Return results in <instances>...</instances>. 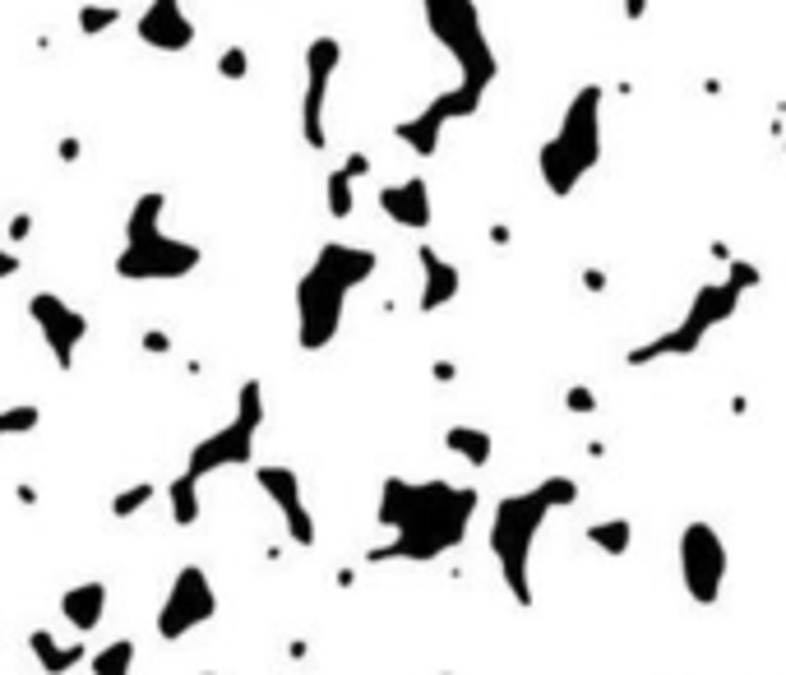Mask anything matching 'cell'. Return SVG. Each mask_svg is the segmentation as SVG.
Instances as JSON below:
<instances>
[{
	"label": "cell",
	"mask_w": 786,
	"mask_h": 675,
	"mask_svg": "<svg viewBox=\"0 0 786 675\" xmlns=\"http://www.w3.org/2000/svg\"><path fill=\"white\" fill-rule=\"evenodd\" d=\"M153 495H157L153 481H134V486H126V491H116V495H112V514H116V518H134V514H144V509L153 505Z\"/></svg>",
	"instance_id": "obj_26"
},
{
	"label": "cell",
	"mask_w": 786,
	"mask_h": 675,
	"mask_svg": "<svg viewBox=\"0 0 786 675\" xmlns=\"http://www.w3.org/2000/svg\"><path fill=\"white\" fill-rule=\"evenodd\" d=\"M537 491H541V499H546L551 509H569V505H579V481H574V477H541V481H537Z\"/></svg>",
	"instance_id": "obj_28"
},
{
	"label": "cell",
	"mask_w": 786,
	"mask_h": 675,
	"mask_svg": "<svg viewBox=\"0 0 786 675\" xmlns=\"http://www.w3.org/2000/svg\"><path fill=\"white\" fill-rule=\"evenodd\" d=\"M144 352H171V338L163 334V328H149V334H144Z\"/></svg>",
	"instance_id": "obj_34"
},
{
	"label": "cell",
	"mask_w": 786,
	"mask_h": 675,
	"mask_svg": "<svg viewBox=\"0 0 786 675\" xmlns=\"http://www.w3.org/2000/svg\"><path fill=\"white\" fill-rule=\"evenodd\" d=\"M435 379H453V361H435Z\"/></svg>",
	"instance_id": "obj_40"
},
{
	"label": "cell",
	"mask_w": 786,
	"mask_h": 675,
	"mask_svg": "<svg viewBox=\"0 0 786 675\" xmlns=\"http://www.w3.org/2000/svg\"><path fill=\"white\" fill-rule=\"evenodd\" d=\"M444 449L453 458H463L467 467H486L495 454V440H491V430H481V426H449Z\"/></svg>",
	"instance_id": "obj_21"
},
{
	"label": "cell",
	"mask_w": 786,
	"mask_h": 675,
	"mask_svg": "<svg viewBox=\"0 0 786 675\" xmlns=\"http://www.w3.org/2000/svg\"><path fill=\"white\" fill-rule=\"evenodd\" d=\"M338 167H343V171H347V177H352V181H361V177H371V171H375V163L365 158V153H347V158H343Z\"/></svg>",
	"instance_id": "obj_33"
},
{
	"label": "cell",
	"mask_w": 786,
	"mask_h": 675,
	"mask_svg": "<svg viewBox=\"0 0 786 675\" xmlns=\"http://www.w3.org/2000/svg\"><path fill=\"white\" fill-rule=\"evenodd\" d=\"M14 273H20V255L0 246V283H5V278H14Z\"/></svg>",
	"instance_id": "obj_35"
},
{
	"label": "cell",
	"mask_w": 786,
	"mask_h": 675,
	"mask_svg": "<svg viewBox=\"0 0 786 675\" xmlns=\"http://www.w3.org/2000/svg\"><path fill=\"white\" fill-rule=\"evenodd\" d=\"M324 204H328V218H338L347 222L357 213V190H352V177H347L343 167L328 171V181H324Z\"/></svg>",
	"instance_id": "obj_25"
},
{
	"label": "cell",
	"mask_w": 786,
	"mask_h": 675,
	"mask_svg": "<svg viewBox=\"0 0 786 675\" xmlns=\"http://www.w3.org/2000/svg\"><path fill=\"white\" fill-rule=\"evenodd\" d=\"M28 232H33V218H28V213H20V218L10 222V241H24Z\"/></svg>",
	"instance_id": "obj_36"
},
{
	"label": "cell",
	"mask_w": 786,
	"mask_h": 675,
	"mask_svg": "<svg viewBox=\"0 0 786 675\" xmlns=\"http://www.w3.org/2000/svg\"><path fill=\"white\" fill-rule=\"evenodd\" d=\"M740 297H745V291H736L726 278L722 283H704L694 291V301H690V315L704 328H718V324H726L740 310Z\"/></svg>",
	"instance_id": "obj_20"
},
{
	"label": "cell",
	"mask_w": 786,
	"mask_h": 675,
	"mask_svg": "<svg viewBox=\"0 0 786 675\" xmlns=\"http://www.w3.org/2000/svg\"><path fill=\"white\" fill-rule=\"evenodd\" d=\"M343 65V42L320 33L306 47V93H301V140L306 148L324 153L328 148V130H324V107H328V89Z\"/></svg>",
	"instance_id": "obj_11"
},
{
	"label": "cell",
	"mask_w": 786,
	"mask_h": 675,
	"mask_svg": "<svg viewBox=\"0 0 786 675\" xmlns=\"http://www.w3.org/2000/svg\"><path fill=\"white\" fill-rule=\"evenodd\" d=\"M28 315H33V324H38L47 352L56 356V366L61 371L75 366L83 338H89V315L75 310L69 301H61L56 291H33V297H28Z\"/></svg>",
	"instance_id": "obj_12"
},
{
	"label": "cell",
	"mask_w": 786,
	"mask_h": 675,
	"mask_svg": "<svg viewBox=\"0 0 786 675\" xmlns=\"http://www.w3.org/2000/svg\"><path fill=\"white\" fill-rule=\"evenodd\" d=\"M375 204H379L384 218L398 222V228H408V232H426L430 228V190H426L422 177L379 185L375 190Z\"/></svg>",
	"instance_id": "obj_15"
},
{
	"label": "cell",
	"mask_w": 786,
	"mask_h": 675,
	"mask_svg": "<svg viewBox=\"0 0 786 675\" xmlns=\"http://www.w3.org/2000/svg\"><path fill=\"white\" fill-rule=\"evenodd\" d=\"M0 440H5V421H0Z\"/></svg>",
	"instance_id": "obj_41"
},
{
	"label": "cell",
	"mask_w": 786,
	"mask_h": 675,
	"mask_svg": "<svg viewBox=\"0 0 786 675\" xmlns=\"http://www.w3.org/2000/svg\"><path fill=\"white\" fill-rule=\"evenodd\" d=\"M134 638H112L107 648L89 652V671L93 675H130L134 671Z\"/></svg>",
	"instance_id": "obj_24"
},
{
	"label": "cell",
	"mask_w": 786,
	"mask_h": 675,
	"mask_svg": "<svg viewBox=\"0 0 786 675\" xmlns=\"http://www.w3.org/2000/svg\"><path fill=\"white\" fill-rule=\"evenodd\" d=\"M28 648H33V657H38V666L47 671V675H69L79 662H89V648H83V634L75 638V644H61L51 629H33L28 634Z\"/></svg>",
	"instance_id": "obj_19"
},
{
	"label": "cell",
	"mask_w": 786,
	"mask_h": 675,
	"mask_svg": "<svg viewBox=\"0 0 786 675\" xmlns=\"http://www.w3.org/2000/svg\"><path fill=\"white\" fill-rule=\"evenodd\" d=\"M379 269V255L365 246H347V241H324L320 255L296 283V342L306 352H324L343 328L347 297L371 283Z\"/></svg>",
	"instance_id": "obj_2"
},
{
	"label": "cell",
	"mask_w": 786,
	"mask_h": 675,
	"mask_svg": "<svg viewBox=\"0 0 786 675\" xmlns=\"http://www.w3.org/2000/svg\"><path fill=\"white\" fill-rule=\"evenodd\" d=\"M120 24V5H79V33L83 38H102L107 28Z\"/></svg>",
	"instance_id": "obj_27"
},
{
	"label": "cell",
	"mask_w": 786,
	"mask_h": 675,
	"mask_svg": "<svg viewBox=\"0 0 786 675\" xmlns=\"http://www.w3.org/2000/svg\"><path fill=\"white\" fill-rule=\"evenodd\" d=\"M726 283L736 287V291H755V287L763 283V269L749 264V259H736V255H731V259H726Z\"/></svg>",
	"instance_id": "obj_30"
},
{
	"label": "cell",
	"mask_w": 786,
	"mask_h": 675,
	"mask_svg": "<svg viewBox=\"0 0 786 675\" xmlns=\"http://www.w3.org/2000/svg\"><path fill=\"white\" fill-rule=\"evenodd\" d=\"M472 514H477V491L472 486H453V481H403L389 477L379 486V505H375V523L389 532V542H379L365 550L371 564H430L459 550L467 542Z\"/></svg>",
	"instance_id": "obj_1"
},
{
	"label": "cell",
	"mask_w": 786,
	"mask_h": 675,
	"mask_svg": "<svg viewBox=\"0 0 786 675\" xmlns=\"http://www.w3.org/2000/svg\"><path fill=\"white\" fill-rule=\"evenodd\" d=\"M255 486L278 505V514H283V528H287V536L296 546L310 550L314 542H320L314 518H310V505L301 495V472H296V467H287V463H259L255 467Z\"/></svg>",
	"instance_id": "obj_13"
},
{
	"label": "cell",
	"mask_w": 786,
	"mask_h": 675,
	"mask_svg": "<svg viewBox=\"0 0 786 675\" xmlns=\"http://www.w3.org/2000/svg\"><path fill=\"white\" fill-rule=\"evenodd\" d=\"M139 42L153 51H185L195 42V20L185 14L181 0H153V5L139 14Z\"/></svg>",
	"instance_id": "obj_14"
},
{
	"label": "cell",
	"mask_w": 786,
	"mask_h": 675,
	"mask_svg": "<svg viewBox=\"0 0 786 675\" xmlns=\"http://www.w3.org/2000/svg\"><path fill=\"white\" fill-rule=\"evenodd\" d=\"M708 334H712V328H704L685 310V320H680L675 328H667V334H657L648 342H639V348H629L624 361H629V366H648V361H667V356H694L698 348H704Z\"/></svg>",
	"instance_id": "obj_16"
},
{
	"label": "cell",
	"mask_w": 786,
	"mask_h": 675,
	"mask_svg": "<svg viewBox=\"0 0 786 675\" xmlns=\"http://www.w3.org/2000/svg\"><path fill=\"white\" fill-rule=\"evenodd\" d=\"M0 421H5V436H28V430L42 426V407L38 403H14L0 412Z\"/></svg>",
	"instance_id": "obj_29"
},
{
	"label": "cell",
	"mask_w": 786,
	"mask_h": 675,
	"mask_svg": "<svg viewBox=\"0 0 786 675\" xmlns=\"http://www.w3.org/2000/svg\"><path fill=\"white\" fill-rule=\"evenodd\" d=\"M583 287L588 291H606V273L602 269H583Z\"/></svg>",
	"instance_id": "obj_37"
},
{
	"label": "cell",
	"mask_w": 786,
	"mask_h": 675,
	"mask_svg": "<svg viewBox=\"0 0 786 675\" xmlns=\"http://www.w3.org/2000/svg\"><path fill=\"white\" fill-rule=\"evenodd\" d=\"M422 14H426L430 38L449 51L453 65H459V83H467V89H477V93L491 89L500 61L491 51V38H486L477 0H422Z\"/></svg>",
	"instance_id": "obj_6"
},
{
	"label": "cell",
	"mask_w": 786,
	"mask_h": 675,
	"mask_svg": "<svg viewBox=\"0 0 786 675\" xmlns=\"http://www.w3.org/2000/svg\"><path fill=\"white\" fill-rule=\"evenodd\" d=\"M416 264H422V301L416 306H422L426 315H435V310H444L453 297H459L463 273H459V264H449L435 246H416Z\"/></svg>",
	"instance_id": "obj_17"
},
{
	"label": "cell",
	"mask_w": 786,
	"mask_h": 675,
	"mask_svg": "<svg viewBox=\"0 0 786 675\" xmlns=\"http://www.w3.org/2000/svg\"><path fill=\"white\" fill-rule=\"evenodd\" d=\"M555 509L541 499V491H514L504 495L491 514V556L500 564V579L510 587V597L518 606H532V546L546 518Z\"/></svg>",
	"instance_id": "obj_5"
},
{
	"label": "cell",
	"mask_w": 786,
	"mask_h": 675,
	"mask_svg": "<svg viewBox=\"0 0 786 675\" xmlns=\"http://www.w3.org/2000/svg\"><path fill=\"white\" fill-rule=\"evenodd\" d=\"M265 426V385L259 379H246L236 393V417L218 426L214 436H204L185 458V472L190 477H208V472H222V467H246L255 463V436Z\"/></svg>",
	"instance_id": "obj_7"
},
{
	"label": "cell",
	"mask_w": 786,
	"mask_h": 675,
	"mask_svg": "<svg viewBox=\"0 0 786 675\" xmlns=\"http://www.w3.org/2000/svg\"><path fill=\"white\" fill-rule=\"evenodd\" d=\"M167 195L163 190H144L130 213H126V246L116 255V278L126 283H177L199 269V246L181 241L163 228Z\"/></svg>",
	"instance_id": "obj_3"
},
{
	"label": "cell",
	"mask_w": 786,
	"mask_h": 675,
	"mask_svg": "<svg viewBox=\"0 0 786 675\" xmlns=\"http://www.w3.org/2000/svg\"><path fill=\"white\" fill-rule=\"evenodd\" d=\"M218 75H222V79H232V83L246 79V75H250V56H246V47H241V42L227 47L222 56H218Z\"/></svg>",
	"instance_id": "obj_31"
},
{
	"label": "cell",
	"mask_w": 786,
	"mask_h": 675,
	"mask_svg": "<svg viewBox=\"0 0 786 675\" xmlns=\"http://www.w3.org/2000/svg\"><path fill=\"white\" fill-rule=\"evenodd\" d=\"M597 163H602V89L583 83L569 98L560 130L537 148V171L555 199H569L588 171H597Z\"/></svg>",
	"instance_id": "obj_4"
},
{
	"label": "cell",
	"mask_w": 786,
	"mask_h": 675,
	"mask_svg": "<svg viewBox=\"0 0 786 675\" xmlns=\"http://www.w3.org/2000/svg\"><path fill=\"white\" fill-rule=\"evenodd\" d=\"M726 542L722 532L694 518V523L680 528V583H685L690 601L698 606H718L722 587H726Z\"/></svg>",
	"instance_id": "obj_8"
},
{
	"label": "cell",
	"mask_w": 786,
	"mask_h": 675,
	"mask_svg": "<svg viewBox=\"0 0 786 675\" xmlns=\"http://www.w3.org/2000/svg\"><path fill=\"white\" fill-rule=\"evenodd\" d=\"M214 615H218V593H214L208 569L204 564H181L177 579H171V587H167L163 611H157V638L181 644L185 634H195Z\"/></svg>",
	"instance_id": "obj_9"
},
{
	"label": "cell",
	"mask_w": 786,
	"mask_h": 675,
	"mask_svg": "<svg viewBox=\"0 0 786 675\" xmlns=\"http://www.w3.org/2000/svg\"><path fill=\"white\" fill-rule=\"evenodd\" d=\"M643 14H648V0H624V20H643Z\"/></svg>",
	"instance_id": "obj_38"
},
{
	"label": "cell",
	"mask_w": 786,
	"mask_h": 675,
	"mask_svg": "<svg viewBox=\"0 0 786 675\" xmlns=\"http://www.w3.org/2000/svg\"><path fill=\"white\" fill-rule=\"evenodd\" d=\"M588 546H597L602 556L610 560H620L629 546H634V523L629 518H602V523H588Z\"/></svg>",
	"instance_id": "obj_22"
},
{
	"label": "cell",
	"mask_w": 786,
	"mask_h": 675,
	"mask_svg": "<svg viewBox=\"0 0 786 675\" xmlns=\"http://www.w3.org/2000/svg\"><path fill=\"white\" fill-rule=\"evenodd\" d=\"M61 615H65V625L75 634H93L102 625V615H107V583L89 579V583L65 587V593H61Z\"/></svg>",
	"instance_id": "obj_18"
},
{
	"label": "cell",
	"mask_w": 786,
	"mask_h": 675,
	"mask_svg": "<svg viewBox=\"0 0 786 675\" xmlns=\"http://www.w3.org/2000/svg\"><path fill=\"white\" fill-rule=\"evenodd\" d=\"M167 499H171V523H177V528H195L199 523V514H204V505H199V477L181 472L167 486Z\"/></svg>",
	"instance_id": "obj_23"
},
{
	"label": "cell",
	"mask_w": 786,
	"mask_h": 675,
	"mask_svg": "<svg viewBox=\"0 0 786 675\" xmlns=\"http://www.w3.org/2000/svg\"><path fill=\"white\" fill-rule=\"evenodd\" d=\"M61 158L75 163V158H79V140H61Z\"/></svg>",
	"instance_id": "obj_39"
},
{
	"label": "cell",
	"mask_w": 786,
	"mask_h": 675,
	"mask_svg": "<svg viewBox=\"0 0 786 675\" xmlns=\"http://www.w3.org/2000/svg\"><path fill=\"white\" fill-rule=\"evenodd\" d=\"M565 407L574 412V417H592V412H597V393H592L588 385H569L565 389Z\"/></svg>",
	"instance_id": "obj_32"
},
{
	"label": "cell",
	"mask_w": 786,
	"mask_h": 675,
	"mask_svg": "<svg viewBox=\"0 0 786 675\" xmlns=\"http://www.w3.org/2000/svg\"><path fill=\"white\" fill-rule=\"evenodd\" d=\"M481 98H486V93L467 89V83H453V89L435 93V98H430V102H426V107L416 112V116L398 120V126H394V140H398V144H408V148L416 153V158H435V153H440L444 130L453 126V120H467V116H477Z\"/></svg>",
	"instance_id": "obj_10"
}]
</instances>
